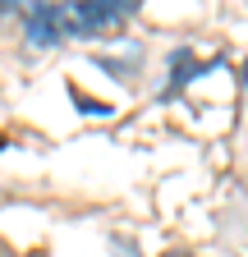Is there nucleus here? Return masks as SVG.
I'll list each match as a JSON object with an SVG mask.
<instances>
[{
  "label": "nucleus",
  "instance_id": "nucleus-2",
  "mask_svg": "<svg viewBox=\"0 0 248 257\" xmlns=\"http://www.w3.org/2000/svg\"><path fill=\"white\" fill-rule=\"evenodd\" d=\"M23 32L33 46H51L69 32V5H28L23 10Z\"/></svg>",
  "mask_w": 248,
  "mask_h": 257
},
{
  "label": "nucleus",
  "instance_id": "nucleus-1",
  "mask_svg": "<svg viewBox=\"0 0 248 257\" xmlns=\"http://www.w3.org/2000/svg\"><path fill=\"white\" fill-rule=\"evenodd\" d=\"M129 0H78L69 5V32L87 37V32H101V28H115L119 19H129Z\"/></svg>",
  "mask_w": 248,
  "mask_h": 257
},
{
  "label": "nucleus",
  "instance_id": "nucleus-3",
  "mask_svg": "<svg viewBox=\"0 0 248 257\" xmlns=\"http://www.w3.org/2000/svg\"><path fill=\"white\" fill-rule=\"evenodd\" d=\"M161 257H193V252H179V248H170V252H161Z\"/></svg>",
  "mask_w": 248,
  "mask_h": 257
}]
</instances>
